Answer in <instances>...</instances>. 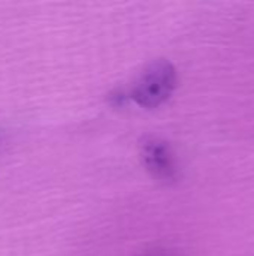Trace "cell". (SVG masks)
<instances>
[{
	"mask_svg": "<svg viewBox=\"0 0 254 256\" xmlns=\"http://www.w3.org/2000/svg\"><path fill=\"white\" fill-rule=\"evenodd\" d=\"M141 156L147 171L162 183H174L180 177V168L172 147L159 138H147L141 146Z\"/></svg>",
	"mask_w": 254,
	"mask_h": 256,
	"instance_id": "7a4b0ae2",
	"label": "cell"
},
{
	"mask_svg": "<svg viewBox=\"0 0 254 256\" xmlns=\"http://www.w3.org/2000/svg\"><path fill=\"white\" fill-rule=\"evenodd\" d=\"M141 256H172L168 250L163 249H154V250H147L145 254H142Z\"/></svg>",
	"mask_w": 254,
	"mask_h": 256,
	"instance_id": "3957f363",
	"label": "cell"
},
{
	"mask_svg": "<svg viewBox=\"0 0 254 256\" xmlns=\"http://www.w3.org/2000/svg\"><path fill=\"white\" fill-rule=\"evenodd\" d=\"M0 144H1V135H0Z\"/></svg>",
	"mask_w": 254,
	"mask_h": 256,
	"instance_id": "277c9868",
	"label": "cell"
},
{
	"mask_svg": "<svg viewBox=\"0 0 254 256\" xmlns=\"http://www.w3.org/2000/svg\"><path fill=\"white\" fill-rule=\"evenodd\" d=\"M175 87L177 70L171 62L162 58L141 74L129 96L142 108H157L172 96Z\"/></svg>",
	"mask_w": 254,
	"mask_h": 256,
	"instance_id": "6da1fadb",
	"label": "cell"
}]
</instances>
